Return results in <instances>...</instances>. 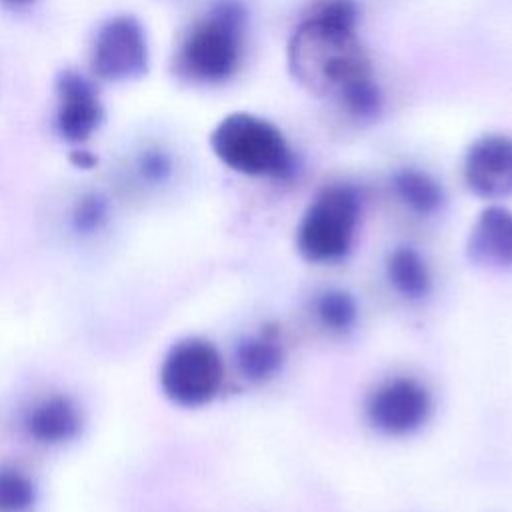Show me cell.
<instances>
[{
  "label": "cell",
  "instance_id": "obj_1",
  "mask_svg": "<svg viewBox=\"0 0 512 512\" xmlns=\"http://www.w3.org/2000/svg\"><path fill=\"white\" fill-rule=\"evenodd\" d=\"M360 10L354 0L320 2L290 34L286 66L310 96L332 100L344 112L372 104L380 86L358 36Z\"/></svg>",
  "mask_w": 512,
  "mask_h": 512
},
{
  "label": "cell",
  "instance_id": "obj_2",
  "mask_svg": "<svg viewBox=\"0 0 512 512\" xmlns=\"http://www.w3.org/2000/svg\"><path fill=\"white\" fill-rule=\"evenodd\" d=\"M246 8L240 0H218L184 34L174 66L178 76L196 84L230 80L244 58Z\"/></svg>",
  "mask_w": 512,
  "mask_h": 512
},
{
  "label": "cell",
  "instance_id": "obj_3",
  "mask_svg": "<svg viewBox=\"0 0 512 512\" xmlns=\"http://www.w3.org/2000/svg\"><path fill=\"white\" fill-rule=\"evenodd\" d=\"M212 154L232 172L250 178L284 180L296 158L282 130L252 112H230L210 132Z\"/></svg>",
  "mask_w": 512,
  "mask_h": 512
},
{
  "label": "cell",
  "instance_id": "obj_4",
  "mask_svg": "<svg viewBox=\"0 0 512 512\" xmlns=\"http://www.w3.org/2000/svg\"><path fill=\"white\" fill-rule=\"evenodd\" d=\"M362 198L356 186H324L306 206L296 228V250L312 264L338 262L352 250L360 222Z\"/></svg>",
  "mask_w": 512,
  "mask_h": 512
},
{
  "label": "cell",
  "instance_id": "obj_5",
  "mask_svg": "<svg viewBox=\"0 0 512 512\" xmlns=\"http://www.w3.org/2000/svg\"><path fill=\"white\" fill-rule=\"evenodd\" d=\"M224 364L216 346L202 338L176 342L160 368L162 392L178 406L198 408L208 404L220 390Z\"/></svg>",
  "mask_w": 512,
  "mask_h": 512
},
{
  "label": "cell",
  "instance_id": "obj_6",
  "mask_svg": "<svg viewBox=\"0 0 512 512\" xmlns=\"http://www.w3.org/2000/svg\"><path fill=\"white\" fill-rule=\"evenodd\" d=\"M432 414L428 388L410 376H394L378 384L366 400V418L372 428L388 436H406L420 430Z\"/></svg>",
  "mask_w": 512,
  "mask_h": 512
},
{
  "label": "cell",
  "instance_id": "obj_7",
  "mask_svg": "<svg viewBox=\"0 0 512 512\" xmlns=\"http://www.w3.org/2000/svg\"><path fill=\"white\" fill-rule=\"evenodd\" d=\"M90 62L102 80L142 78L150 62L142 24L134 16H114L104 22L96 32Z\"/></svg>",
  "mask_w": 512,
  "mask_h": 512
},
{
  "label": "cell",
  "instance_id": "obj_8",
  "mask_svg": "<svg viewBox=\"0 0 512 512\" xmlns=\"http://www.w3.org/2000/svg\"><path fill=\"white\" fill-rule=\"evenodd\" d=\"M466 188L482 200L512 196V136L486 132L470 142L462 162Z\"/></svg>",
  "mask_w": 512,
  "mask_h": 512
},
{
  "label": "cell",
  "instance_id": "obj_9",
  "mask_svg": "<svg viewBox=\"0 0 512 512\" xmlns=\"http://www.w3.org/2000/svg\"><path fill=\"white\" fill-rule=\"evenodd\" d=\"M56 128L58 134L72 142H86L102 122V106L94 86L80 74L66 70L56 80Z\"/></svg>",
  "mask_w": 512,
  "mask_h": 512
},
{
  "label": "cell",
  "instance_id": "obj_10",
  "mask_svg": "<svg viewBox=\"0 0 512 512\" xmlns=\"http://www.w3.org/2000/svg\"><path fill=\"white\" fill-rule=\"evenodd\" d=\"M466 258L480 268H512V212L500 204L486 206L470 226Z\"/></svg>",
  "mask_w": 512,
  "mask_h": 512
},
{
  "label": "cell",
  "instance_id": "obj_11",
  "mask_svg": "<svg viewBox=\"0 0 512 512\" xmlns=\"http://www.w3.org/2000/svg\"><path fill=\"white\" fill-rule=\"evenodd\" d=\"M24 426L36 442L62 444L78 436L82 416L70 398L56 394L36 402L28 410Z\"/></svg>",
  "mask_w": 512,
  "mask_h": 512
},
{
  "label": "cell",
  "instance_id": "obj_12",
  "mask_svg": "<svg viewBox=\"0 0 512 512\" xmlns=\"http://www.w3.org/2000/svg\"><path fill=\"white\" fill-rule=\"evenodd\" d=\"M284 362V346L280 334L272 326L246 336L236 346L238 372L250 382H264L272 378Z\"/></svg>",
  "mask_w": 512,
  "mask_h": 512
},
{
  "label": "cell",
  "instance_id": "obj_13",
  "mask_svg": "<svg viewBox=\"0 0 512 512\" xmlns=\"http://www.w3.org/2000/svg\"><path fill=\"white\" fill-rule=\"evenodd\" d=\"M392 190L396 198L418 216H432L442 210L446 192L442 184L420 168H400L392 176Z\"/></svg>",
  "mask_w": 512,
  "mask_h": 512
},
{
  "label": "cell",
  "instance_id": "obj_14",
  "mask_svg": "<svg viewBox=\"0 0 512 512\" xmlns=\"http://www.w3.org/2000/svg\"><path fill=\"white\" fill-rule=\"evenodd\" d=\"M386 278L390 286L408 300H420L428 296L432 288L430 268L412 246H398L388 254Z\"/></svg>",
  "mask_w": 512,
  "mask_h": 512
},
{
  "label": "cell",
  "instance_id": "obj_15",
  "mask_svg": "<svg viewBox=\"0 0 512 512\" xmlns=\"http://www.w3.org/2000/svg\"><path fill=\"white\" fill-rule=\"evenodd\" d=\"M316 314L324 328L336 334H344L356 324L358 306L352 294H348L346 290L330 288L318 296Z\"/></svg>",
  "mask_w": 512,
  "mask_h": 512
},
{
  "label": "cell",
  "instance_id": "obj_16",
  "mask_svg": "<svg viewBox=\"0 0 512 512\" xmlns=\"http://www.w3.org/2000/svg\"><path fill=\"white\" fill-rule=\"evenodd\" d=\"M34 502V482L16 468H0V512H30Z\"/></svg>",
  "mask_w": 512,
  "mask_h": 512
},
{
  "label": "cell",
  "instance_id": "obj_17",
  "mask_svg": "<svg viewBox=\"0 0 512 512\" xmlns=\"http://www.w3.org/2000/svg\"><path fill=\"white\" fill-rule=\"evenodd\" d=\"M140 170L150 180H164L172 170V160L162 150H148L140 160Z\"/></svg>",
  "mask_w": 512,
  "mask_h": 512
},
{
  "label": "cell",
  "instance_id": "obj_18",
  "mask_svg": "<svg viewBox=\"0 0 512 512\" xmlns=\"http://www.w3.org/2000/svg\"><path fill=\"white\" fill-rule=\"evenodd\" d=\"M104 218V204L96 196L84 198V202L78 208V222L82 226H94Z\"/></svg>",
  "mask_w": 512,
  "mask_h": 512
},
{
  "label": "cell",
  "instance_id": "obj_19",
  "mask_svg": "<svg viewBox=\"0 0 512 512\" xmlns=\"http://www.w3.org/2000/svg\"><path fill=\"white\" fill-rule=\"evenodd\" d=\"M72 162L76 164V166H82V168H90V166H94L98 160L90 154V152H86V150H76L72 156Z\"/></svg>",
  "mask_w": 512,
  "mask_h": 512
},
{
  "label": "cell",
  "instance_id": "obj_20",
  "mask_svg": "<svg viewBox=\"0 0 512 512\" xmlns=\"http://www.w3.org/2000/svg\"><path fill=\"white\" fill-rule=\"evenodd\" d=\"M6 6H14V8H20V6H26V4H30V2H34V0H2Z\"/></svg>",
  "mask_w": 512,
  "mask_h": 512
}]
</instances>
